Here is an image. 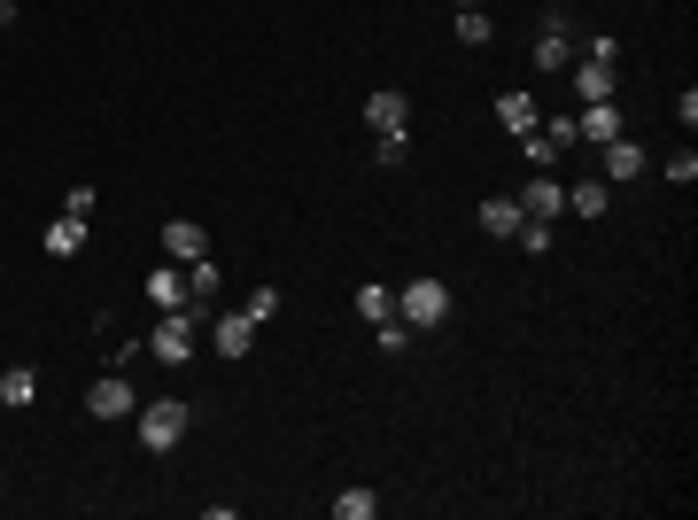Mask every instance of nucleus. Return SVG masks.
<instances>
[{
  "mask_svg": "<svg viewBox=\"0 0 698 520\" xmlns=\"http://www.w3.org/2000/svg\"><path fill=\"white\" fill-rule=\"evenodd\" d=\"M365 125L373 132H404L411 125V102L396 94V85H381V94H365Z\"/></svg>",
  "mask_w": 698,
  "mask_h": 520,
  "instance_id": "10",
  "label": "nucleus"
},
{
  "mask_svg": "<svg viewBox=\"0 0 698 520\" xmlns=\"http://www.w3.org/2000/svg\"><path fill=\"white\" fill-rule=\"evenodd\" d=\"M358 311H365V326H381V319H396V288H381V280H365V288H358Z\"/></svg>",
  "mask_w": 698,
  "mask_h": 520,
  "instance_id": "20",
  "label": "nucleus"
},
{
  "mask_svg": "<svg viewBox=\"0 0 698 520\" xmlns=\"http://www.w3.org/2000/svg\"><path fill=\"white\" fill-rule=\"evenodd\" d=\"M644 171H652V155L637 140H605V187H629V180H644Z\"/></svg>",
  "mask_w": 698,
  "mask_h": 520,
  "instance_id": "8",
  "label": "nucleus"
},
{
  "mask_svg": "<svg viewBox=\"0 0 698 520\" xmlns=\"http://www.w3.org/2000/svg\"><path fill=\"white\" fill-rule=\"evenodd\" d=\"M39 249H47V256H62V265H70V256L85 249V218H70V210H62V218H55V226L39 233Z\"/></svg>",
  "mask_w": 698,
  "mask_h": 520,
  "instance_id": "16",
  "label": "nucleus"
},
{
  "mask_svg": "<svg viewBox=\"0 0 698 520\" xmlns=\"http://www.w3.org/2000/svg\"><path fill=\"white\" fill-rule=\"evenodd\" d=\"M373 512H381L373 489H341V497H334V520H373Z\"/></svg>",
  "mask_w": 698,
  "mask_h": 520,
  "instance_id": "22",
  "label": "nucleus"
},
{
  "mask_svg": "<svg viewBox=\"0 0 698 520\" xmlns=\"http://www.w3.org/2000/svg\"><path fill=\"white\" fill-rule=\"evenodd\" d=\"M667 180H675V187H690V180H698V155H690V148H675V155H667Z\"/></svg>",
  "mask_w": 698,
  "mask_h": 520,
  "instance_id": "26",
  "label": "nucleus"
},
{
  "mask_svg": "<svg viewBox=\"0 0 698 520\" xmlns=\"http://www.w3.org/2000/svg\"><path fill=\"white\" fill-rule=\"evenodd\" d=\"M210 350H218V358H248V350H256V319H248V311H225V319L210 326Z\"/></svg>",
  "mask_w": 698,
  "mask_h": 520,
  "instance_id": "6",
  "label": "nucleus"
},
{
  "mask_svg": "<svg viewBox=\"0 0 698 520\" xmlns=\"http://www.w3.org/2000/svg\"><path fill=\"white\" fill-rule=\"evenodd\" d=\"M163 256H171V265H195V256H210V233L195 218H171L163 226Z\"/></svg>",
  "mask_w": 698,
  "mask_h": 520,
  "instance_id": "9",
  "label": "nucleus"
},
{
  "mask_svg": "<svg viewBox=\"0 0 698 520\" xmlns=\"http://www.w3.org/2000/svg\"><path fill=\"white\" fill-rule=\"evenodd\" d=\"M9 24H16V0H0V32H9Z\"/></svg>",
  "mask_w": 698,
  "mask_h": 520,
  "instance_id": "29",
  "label": "nucleus"
},
{
  "mask_svg": "<svg viewBox=\"0 0 698 520\" xmlns=\"http://www.w3.org/2000/svg\"><path fill=\"white\" fill-rule=\"evenodd\" d=\"M497 125H504V132H520V140H528V132L544 125V109H536V94H497Z\"/></svg>",
  "mask_w": 698,
  "mask_h": 520,
  "instance_id": "14",
  "label": "nucleus"
},
{
  "mask_svg": "<svg viewBox=\"0 0 698 520\" xmlns=\"http://www.w3.org/2000/svg\"><path fill=\"white\" fill-rule=\"evenodd\" d=\"M39 396V373L32 366H9V373H0V404H9V412H24Z\"/></svg>",
  "mask_w": 698,
  "mask_h": 520,
  "instance_id": "19",
  "label": "nucleus"
},
{
  "mask_svg": "<svg viewBox=\"0 0 698 520\" xmlns=\"http://www.w3.org/2000/svg\"><path fill=\"white\" fill-rule=\"evenodd\" d=\"M218 288H225V273L210 265V256H195V265H187V303L202 311V303H218Z\"/></svg>",
  "mask_w": 698,
  "mask_h": 520,
  "instance_id": "18",
  "label": "nucleus"
},
{
  "mask_svg": "<svg viewBox=\"0 0 698 520\" xmlns=\"http://www.w3.org/2000/svg\"><path fill=\"white\" fill-rule=\"evenodd\" d=\"M574 140H621V109L614 102H582V117H574Z\"/></svg>",
  "mask_w": 698,
  "mask_h": 520,
  "instance_id": "11",
  "label": "nucleus"
},
{
  "mask_svg": "<svg viewBox=\"0 0 698 520\" xmlns=\"http://www.w3.org/2000/svg\"><path fill=\"white\" fill-rule=\"evenodd\" d=\"M373 163H381V171H404V163H411V140H404V132H373Z\"/></svg>",
  "mask_w": 698,
  "mask_h": 520,
  "instance_id": "21",
  "label": "nucleus"
},
{
  "mask_svg": "<svg viewBox=\"0 0 698 520\" xmlns=\"http://www.w3.org/2000/svg\"><path fill=\"white\" fill-rule=\"evenodd\" d=\"M94 203H102L94 187H70V195H62V210H70V218H94Z\"/></svg>",
  "mask_w": 698,
  "mask_h": 520,
  "instance_id": "28",
  "label": "nucleus"
},
{
  "mask_svg": "<svg viewBox=\"0 0 698 520\" xmlns=\"http://www.w3.org/2000/svg\"><path fill=\"white\" fill-rule=\"evenodd\" d=\"M85 412H94V419H132V412H140V389L125 381V366H117V373H102L94 389H85Z\"/></svg>",
  "mask_w": 698,
  "mask_h": 520,
  "instance_id": "4",
  "label": "nucleus"
},
{
  "mask_svg": "<svg viewBox=\"0 0 698 520\" xmlns=\"http://www.w3.org/2000/svg\"><path fill=\"white\" fill-rule=\"evenodd\" d=\"M195 342H202V311H195V303H187V311H163L155 334H148V358H155V366H187Z\"/></svg>",
  "mask_w": 698,
  "mask_h": 520,
  "instance_id": "2",
  "label": "nucleus"
},
{
  "mask_svg": "<svg viewBox=\"0 0 698 520\" xmlns=\"http://www.w3.org/2000/svg\"><path fill=\"white\" fill-rule=\"evenodd\" d=\"M451 32H458V47H489V16H481V9H458Z\"/></svg>",
  "mask_w": 698,
  "mask_h": 520,
  "instance_id": "23",
  "label": "nucleus"
},
{
  "mask_svg": "<svg viewBox=\"0 0 698 520\" xmlns=\"http://www.w3.org/2000/svg\"><path fill=\"white\" fill-rule=\"evenodd\" d=\"M187 396H155V404H140L132 412V436H140V451H179V436H187Z\"/></svg>",
  "mask_w": 698,
  "mask_h": 520,
  "instance_id": "1",
  "label": "nucleus"
},
{
  "mask_svg": "<svg viewBox=\"0 0 698 520\" xmlns=\"http://www.w3.org/2000/svg\"><path fill=\"white\" fill-rule=\"evenodd\" d=\"M574 55H582L574 24H567V16H551V24L536 32V70H544V78H559V70H574Z\"/></svg>",
  "mask_w": 698,
  "mask_h": 520,
  "instance_id": "5",
  "label": "nucleus"
},
{
  "mask_svg": "<svg viewBox=\"0 0 698 520\" xmlns=\"http://www.w3.org/2000/svg\"><path fill=\"white\" fill-rule=\"evenodd\" d=\"M520 226H528V210H520L512 195H489V203H481V233H489V241H512Z\"/></svg>",
  "mask_w": 698,
  "mask_h": 520,
  "instance_id": "13",
  "label": "nucleus"
},
{
  "mask_svg": "<svg viewBox=\"0 0 698 520\" xmlns=\"http://www.w3.org/2000/svg\"><path fill=\"white\" fill-rule=\"evenodd\" d=\"M248 319L272 326V319H280V288H248Z\"/></svg>",
  "mask_w": 698,
  "mask_h": 520,
  "instance_id": "24",
  "label": "nucleus"
},
{
  "mask_svg": "<svg viewBox=\"0 0 698 520\" xmlns=\"http://www.w3.org/2000/svg\"><path fill=\"white\" fill-rule=\"evenodd\" d=\"M614 85H621L614 62H590V55L574 62V94H582V102H614Z\"/></svg>",
  "mask_w": 698,
  "mask_h": 520,
  "instance_id": "12",
  "label": "nucleus"
},
{
  "mask_svg": "<svg viewBox=\"0 0 698 520\" xmlns=\"http://www.w3.org/2000/svg\"><path fill=\"white\" fill-rule=\"evenodd\" d=\"M582 55H590V62H621V39H614V32H597V39H590Z\"/></svg>",
  "mask_w": 698,
  "mask_h": 520,
  "instance_id": "27",
  "label": "nucleus"
},
{
  "mask_svg": "<svg viewBox=\"0 0 698 520\" xmlns=\"http://www.w3.org/2000/svg\"><path fill=\"white\" fill-rule=\"evenodd\" d=\"M605 203H614V187H605V180H574V187H567V210H574V218H605Z\"/></svg>",
  "mask_w": 698,
  "mask_h": 520,
  "instance_id": "17",
  "label": "nucleus"
},
{
  "mask_svg": "<svg viewBox=\"0 0 698 520\" xmlns=\"http://www.w3.org/2000/svg\"><path fill=\"white\" fill-rule=\"evenodd\" d=\"M373 334H381V350H388V358H404V350H411V326H404V319H381Z\"/></svg>",
  "mask_w": 698,
  "mask_h": 520,
  "instance_id": "25",
  "label": "nucleus"
},
{
  "mask_svg": "<svg viewBox=\"0 0 698 520\" xmlns=\"http://www.w3.org/2000/svg\"><path fill=\"white\" fill-rule=\"evenodd\" d=\"M512 203H520V210H528V218H544V226H551V218L567 210V187L551 180V171H536V180H528V187H520Z\"/></svg>",
  "mask_w": 698,
  "mask_h": 520,
  "instance_id": "7",
  "label": "nucleus"
},
{
  "mask_svg": "<svg viewBox=\"0 0 698 520\" xmlns=\"http://www.w3.org/2000/svg\"><path fill=\"white\" fill-rule=\"evenodd\" d=\"M396 319H404V326H443V319H451V288H443V280L396 288Z\"/></svg>",
  "mask_w": 698,
  "mask_h": 520,
  "instance_id": "3",
  "label": "nucleus"
},
{
  "mask_svg": "<svg viewBox=\"0 0 698 520\" xmlns=\"http://www.w3.org/2000/svg\"><path fill=\"white\" fill-rule=\"evenodd\" d=\"M148 303H155V311H187V265L148 273Z\"/></svg>",
  "mask_w": 698,
  "mask_h": 520,
  "instance_id": "15",
  "label": "nucleus"
}]
</instances>
